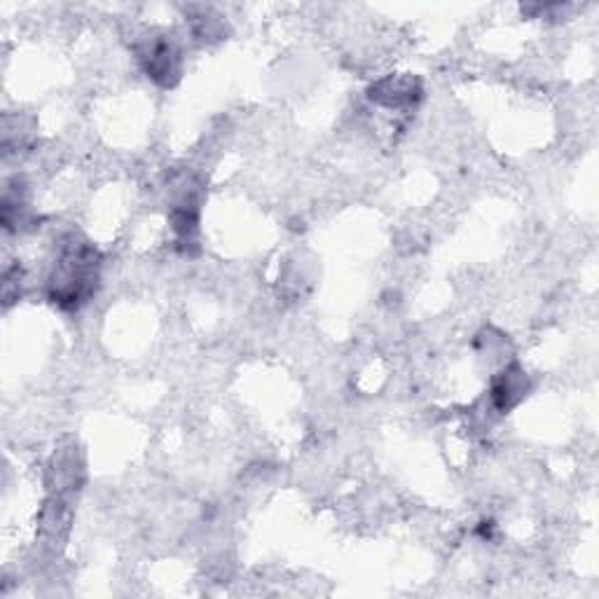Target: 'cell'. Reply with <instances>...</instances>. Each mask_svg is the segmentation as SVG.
Segmentation results:
<instances>
[{
    "label": "cell",
    "mask_w": 599,
    "mask_h": 599,
    "mask_svg": "<svg viewBox=\"0 0 599 599\" xmlns=\"http://www.w3.org/2000/svg\"><path fill=\"white\" fill-rule=\"evenodd\" d=\"M101 254L81 234H64L45 279L47 300L64 311L83 309L101 286Z\"/></svg>",
    "instance_id": "obj_1"
},
{
    "label": "cell",
    "mask_w": 599,
    "mask_h": 599,
    "mask_svg": "<svg viewBox=\"0 0 599 599\" xmlns=\"http://www.w3.org/2000/svg\"><path fill=\"white\" fill-rule=\"evenodd\" d=\"M136 59L155 85L171 89L183 75V50L167 30H152L136 45Z\"/></svg>",
    "instance_id": "obj_2"
},
{
    "label": "cell",
    "mask_w": 599,
    "mask_h": 599,
    "mask_svg": "<svg viewBox=\"0 0 599 599\" xmlns=\"http://www.w3.org/2000/svg\"><path fill=\"white\" fill-rule=\"evenodd\" d=\"M527 393H529V377L525 368L519 364H511V366H503V370L492 380L490 403L494 407V413L509 415L513 407H517L527 399Z\"/></svg>",
    "instance_id": "obj_3"
},
{
    "label": "cell",
    "mask_w": 599,
    "mask_h": 599,
    "mask_svg": "<svg viewBox=\"0 0 599 599\" xmlns=\"http://www.w3.org/2000/svg\"><path fill=\"white\" fill-rule=\"evenodd\" d=\"M368 99L382 108H409L421 99V83L413 75H389L368 89Z\"/></svg>",
    "instance_id": "obj_4"
},
{
    "label": "cell",
    "mask_w": 599,
    "mask_h": 599,
    "mask_svg": "<svg viewBox=\"0 0 599 599\" xmlns=\"http://www.w3.org/2000/svg\"><path fill=\"white\" fill-rule=\"evenodd\" d=\"M191 24H193L195 38H201V40L220 38V30H223L220 17H216V14H211L209 10H199V14L191 20Z\"/></svg>",
    "instance_id": "obj_5"
}]
</instances>
